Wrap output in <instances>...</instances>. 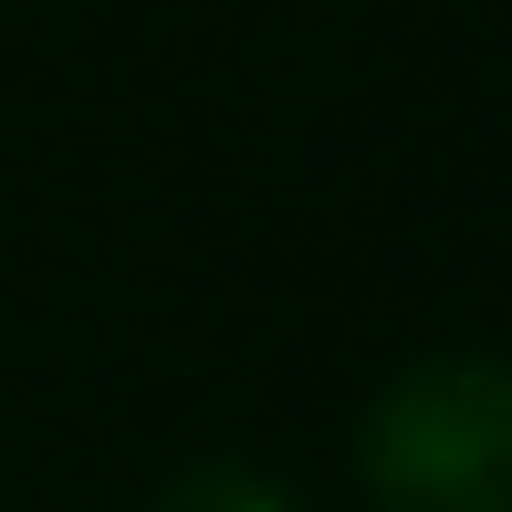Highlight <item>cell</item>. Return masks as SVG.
I'll return each instance as SVG.
<instances>
[{
  "mask_svg": "<svg viewBox=\"0 0 512 512\" xmlns=\"http://www.w3.org/2000/svg\"><path fill=\"white\" fill-rule=\"evenodd\" d=\"M356 471L377 512H512V366L429 356L387 377L356 429Z\"/></svg>",
  "mask_w": 512,
  "mask_h": 512,
  "instance_id": "cell-1",
  "label": "cell"
},
{
  "mask_svg": "<svg viewBox=\"0 0 512 512\" xmlns=\"http://www.w3.org/2000/svg\"><path fill=\"white\" fill-rule=\"evenodd\" d=\"M157 512H293V502L262 471H241V460H199V471H178L157 492Z\"/></svg>",
  "mask_w": 512,
  "mask_h": 512,
  "instance_id": "cell-2",
  "label": "cell"
}]
</instances>
